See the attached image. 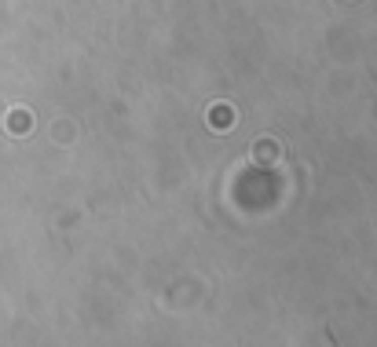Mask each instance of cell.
Instances as JSON below:
<instances>
[{"label": "cell", "instance_id": "7a4b0ae2", "mask_svg": "<svg viewBox=\"0 0 377 347\" xmlns=\"http://www.w3.org/2000/svg\"><path fill=\"white\" fill-rule=\"evenodd\" d=\"M26 124H29V117H26V114H22V117L15 114V117H11V132H29Z\"/></svg>", "mask_w": 377, "mask_h": 347}, {"label": "cell", "instance_id": "6da1fadb", "mask_svg": "<svg viewBox=\"0 0 377 347\" xmlns=\"http://www.w3.org/2000/svg\"><path fill=\"white\" fill-rule=\"evenodd\" d=\"M231 117H234L231 110H220V106L213 110V121H216V124H224V128H220V132H227V124H231Z\"/></svg>", "mask_w": 377, "mask_h": 347}]
</instances>
